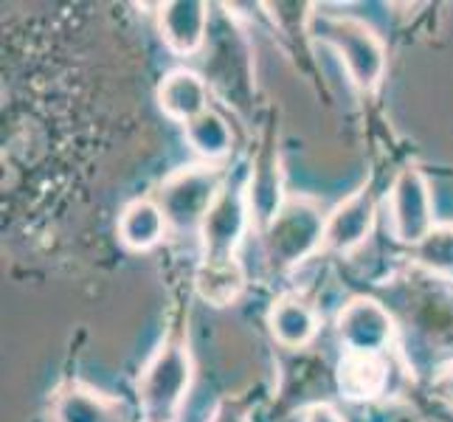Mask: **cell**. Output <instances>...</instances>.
I'll return each mask as SVG.
<instances>
[{"mask_svg":"<svg viewBox=\"0 0 453 422\" xmlns=\"http://www.w3.org/2000/svg\"><path fill=\"white\" fill-rule=\"evenodd\" d=\"M307 35L319 40L341 57L349 80L357 90H378L386 76V42L366 20L352 14L312 12Z\"/></svg>","mask_w":453,"mask_h":422,"instance_id":"obj_1","label":"cell"},{"mask_svg":"<svg viewBox=\"0 0 453 422\" xmlns=\"http://www.w3.org/2000/svg\"><path fill=\"white\" fill-rule=\"evenodd\" d=\"M195 361L180 338H164L138 374L144 422H175L192 392Z\"/></svg>","mask_w":453,"mask_h":422,"instance_id":"obj_2","label":"cell"},{"mask_svg":"<svg viewBox=\"0 0 453 422\" xmlns=\"http://www.w3.org/2000/svg\"><path fill=\"white\" fill-rule=\"evenodd\" d=\"M326 211L307 195H288L282 209L262 228L265 259L273 271H290L324 248Z\"/></svg>","mask_w":453,"mask_h":422,"instance_id":"obj_3","label":"cell"},{"mask_svg":"<svg viewBox=\"0 0 453 422\" xmlns=\"http://www.w3.org/2000/svg\"><path fill=\"white\" fill-rule=\"evenodd\" d=\"M228 172L217 164H189L180 166L158 183L152 200L158 203L169 228L200 231L203 217L214 206L217 195L226 186Z\"/></svg>","mask_w":453,"mask_h":422,"instance_id":"obj_4","label":"cell"},{"mask_svg":"<svg viewBox=\"0 0 453 422\" xmlns=\"http://www.w3.org/2000/svg\"><path fill=\"white\" fill-rule=\"evenodd\" d=\"M254 226V211L248 203V175L240 180H226V186L217 195L214 206L200 223V259L223 262V259H237V251L248 231Z\"/></svg>","mask_w":453,"mask_h":422,"instance_id":"obj_5","label":"cell"},{"mask_svg":"<svg viewBox=\"0 0 453 422\" xmlns=\"http://www.w3.org/2000/svg\"><path fill=\"white\" fill-rule=\"evenodd\" d=\"M209 54V82L220 90L228 107L234 111H245V104H254V65H251V51L248 42L242 40L237 26H223L217 31V37L206 42Z\"/></svg>","mask_w":453,"mask_h":422,"instance_id":"obj_6","label":"cell"},{"mask_svg":"<svg viewBox=\"0 0 453 422\" xmlns=\"http://www.w3.org/2000/svg\"><path fill=\"white\" fill-rule=\"evenodd\" d=\"M388 220H392V234L403 245L423 242L436 226L434 192L419 166L409 164L395 175L392 192H388Z\"/></svg>","mask_w":453,"mask_h":422,"instance_id":"obj_7","label":"cell"},{"mask_svg":"<svg viewBox=\"0 0 453 422\" xmlns=\"http://www.w3.org/2000/svg\"><path fill=\"white\" fill-rule=\"evenodd\" d=\"M335 335L343 352L352 355H383L395 341V318L378 299L355 295L338 310Z\"/></svg>","mask_w":453,"mask_h":422,"instance_id":"obj_8","label":"cell"},{"mask_svg":"<svg viewBox=\"0 0 453 422\" xmlns=\"http://www.w3.org/2000/svg\"><path fill=\"white\" fill-rule=\"evenodd\" d=\"M374 220H378V200L369 186H361L326 211L324 248L335 254L355 251L372 237Z\"/></svg>","mask_w":453,"mask_h":422,"instance_id":"obj_9","label":"cell"},{"mask_svg":"<svg viewBox=\"0 0 453 422\" xmlns=\"http://www.w3.org/2000/svg\"><path fill=\"white\" fill-rule=\"evenodd\" d=\"M211 31V4L166 0L158 6V35L175 57H195L206 49Z\"/></svg>","mask_w":453,"mask_h":422,"instance_id":"obj_10","label":"cell"},{"mask_svg":"<svg viewBox=\"0 0 453 422\" xmlns=\"http://www.w3.org/2000/svg\"><path fill=\"white\" fill-rule=\"evenodd\" d=\"M54 422H130L124 403L85 383H65L51 403Z\"/></svg>","mask_w":453,"mask_h":422,"instance_id":"obj_11","label":"cell"},{"mask_svg":"<svg viewBox=\"0 0 453 422\" xmlns=\"http://www.w3.org/2000/svg\"><path fill=\"white\" fill-rule=\"evenodd\" d=\"M155 99L166 119L186 124L209 111V82L192 68H175L164 73Z\"/></svg>","mask_w":453,"mask_h":422,"instance_id":"obj_12","label":"cell"},{"mask_svg":"<svg viewBox=\"0 0 453 422\" xmlns=\"http://www.w3.org/2000/svg\"><path fill=\"white\" fill-rule=\"evenodd\" d=\"M268 326L276 343H282L285 349H304L316 341L321 318L310 302L299 295H282L268 310Z\"/></svg>","mask_w":453,"mask_h":422,"instance_id":"obj_13","label":"cell"},{"mask_svg":"<svg viewBox=\"0 0 453 422\" xmlns=\"http://www.w3.org/2000/svg\"><path fill=\"white\" fill-rule=\"evenodd\" d=\"M341 395L352 403H369L386 395L388 388V364L383 355H352L343 352L335 369Z\"/></svg>","mask_w":453,"mask_h":422,"instance_id":"obj_14","label":"cell"},{"mask_svg":"<svg viewBox=\"0 0 453 422\" xmlns=\"http://www.w3.org/2000/svg\"><path fill=\"white\" fill-rule=\"evenodd\" d=\"M282 169H279V150H265L248 169V203L254 211V226L265 228L285 203Z\"/></svg>","mask_w":453,"mask_h":422,"instance_id":"obj_15","label":"cell"},{"mask_svg":"<svg viewBox=\"0 0 453 422\" xmlns=\"http://www.w3.org/2000/svg\"><path fill=\"white\" fill-rule=\"evenodd\" d=\"M166 217L161 206L152 197H138L130 200L119 214V240L127 251H152L155 245H161L166 237Z\"/></svg>","mask_w":453,"mask_h":422,"instance_id":"obj_16","label":"cell"},{"mask_svg":"<svg viewBox=\"0 0 453 422\" xmlns=\"http://www.w3.org/2000/svg\"><path fill=\"white\" fill-rule=\"evenodd\" d=\"M245 290V271L240 259H200L195 271V293L211 307H228Z\"/></svg>","mask_w":453,"mask_h":422,"instance_id":"obj_17","label":"cell"},{"mask_svg":"<svg viewBox=\"0 0 453 422\" xmlns=\"http://www.w3.org/2000/svg\"><path fill=\"white\" fill-rule=\"evenodd\" d=\"M183 138H186V147H189L203 164H220L234 150V133L228 127V121L217 111H211V107L206 113H200L197 119L183 124Z\"/></svg>","mask_w":453,"mask_h":422,"instance_id":"obj_18","label":"cell"},{"mask_svg":"<svg viewBox=\"0 0 453 422\" xmlns=\"http://www.w3.org/2000/svg\"><path fill=\"white\" fill-rule=\"evenodd\" d=\"M414 262L434 276L453 279V223H436L428 237L414 245Z\"/></svg>","mask_w":453,"mask_h":422,"instance_id":"obj_19","label":"cell"},{"mask_svg":"<svg viewBox=\"0 0 453 422\" xmlns=\"http://www.w3.org/2000/svg\"><path fill=\"white\" fill-rule=\"evenodd\" d=\"M302 422H347V419H343L335 405L330 403H312L304 409Z\"/></svg>","mask_w":453,"mask_h":422,"instance_id":"obj_20","label":"cell"},{"mask_svg":"<svg viewBox=\"0 0 453 422\" xmlns=\"http://www.w3.org/2000/svg\"><path fill=\"white\" fill-rule=\"evenodd\" d=\"M434 392L440 400H445L450 409H453V361L445 364L440 372H436V378H434Z\"/></svg>","mask_w":453,"mask_h":422,"instance_id":"obj_21","label":"cell"},{"mask_svg":"<svg viewBox=\"0 0 453 422\" xmlns=\"http://www.w3.org/2000/svg\"><path fill=\"white\" fill-rule=\"evenodd\" d=\"M209 422H251L245 414V409H240L237 403H231V400H220L217 403V409L211 414Z\"/></svg>","mask_w":453,"mask_h":422,"instance_id":"obj_22","label":"cell"}]
</instances>
